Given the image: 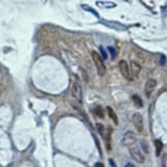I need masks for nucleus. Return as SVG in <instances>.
<instances>
[{"instance_id":"obj_3","label":"nucleus","mask_w":167,"mask_h":167,"mask_svg":"<svg viewBox=\"0 0 167 167\" xmlns=\"http://www.w3.org/2000/svg\"><path fill=\"white\" fill-rule=\"evenodd\" d=\"M136 140H137V137L135 135V133H133L132 131H128L124 134L123 139H122V144L130 147L131 145L136 144Z\"/></svg>"},{"instance_id":"obj_9","label":"nucleus","mask_w":167,"mask_h":167,"mask_svg":"<svg viewBox=\"0 0 167 167\" xmlns=\"http://www.w3.org/2000/svg\"><path fill=\"white\" fill-rule=\"evenodd\" d=\"M140 69H141V67L138 63H136V62H131L130 70H131V74H132V76H133V79L138 76L139 72H140Z\"/></svg>"},{"instance_id":"obj_14","label":"nucleus","mask_w":167,"mask_h":167,"mask_svg":"<svg viewBox=\"0 0 167 167\" xmlns=\"http://www.w3.org/2000/svg\"><path fill=\"white\" fill-rule=\"evenodd\" d=\"M95 112L99 118H101V119L104 117V112H103V109H102L101 106H97L95 108Z\"/></svg>"},{"instance_id":"obj_18","label":"nucleus","mask_w":167,"mask_h":167,"mask_svg":"<svg viewBox=\"0 0 167 167\" xmlns=\"http://www.w3.org/2000/svg\"><path fill=\"white\" fill-rule=\"evenodd\" d=\"M108 50H109V52L112 53V57L115 58V48H112V47H108Z\"/></svg>"},{"instance_id":"obj_8","label":"nucleus","mask_w":167,"mask_h":167,"mask_svg":"<svg viewBox=\"0 0 167 167\" xmlns=\"http://www.w3.org/2000/svg\"><path fill=\"white\" fill-rule=\"evenodd\" d=\"M72 95L77 101L82 100V87L79 83H74L72 86Z\"/></svg>"},{"instance_id":"obj_17","label":"nucleus","mask_w":167,"mask_h":167,"mask_svg":"<svg viewBox=\"0 0 167 167\" xmlns=\"http://www.w3.org/2000/svg\"><path fill=\"white\" fill-rule=\"evenodd\" d=\"M80 71H82V74H83L84 80H85L86 83H88V82H89V76H88L87 72H86L85 69H83V68H80Z\"/></svg>"},{"instance_id":"obj_6","label":"nucleus","mask_w":167,"mask_h":167,"mask_svg":"<svg viewBox=\"0 0 167 167\" xmlns=\"http://www.w3.org/2000/svg\"><path fill=\"white\" fill-rule=\"evenodd\" d=\"M104 25H106L107 27L109 28H112L115 30H118V31H124L127 29V26L123 25L119 22H115V21H102Z\"/></svg>"},{"instance_id":"obj_16","label":"nucleus","mask_w":167,"mask_h":167,"mask_svg":"<svg viewBox=\"0 0 167 167\" xmlns=\"http://www.w3.org/2000/svg\"><path fill=\"white\" fill-rule=\"evenodd\" d=\"M96 128H97V130H98L99 133H100L101 135L104 137V134H103V129H104V127H103V125H101V124H96Z\"/></svg>"},{"instance_id":"obj_5","label":"nucleus","mask_w":167,"mask_h":167,"mask_svg":"<svg viewBox=\"0 0 167 167\" xmlns=\"http://www.w3.org/2000/svg\"><path fill=\"white\" fill-rule=\"evenodd\" d=\"M132 122H133L134 127L137 129L138 132L144 131V118L139 112H135L132 117Z\"/></svg>"},{"instance_id":"obj_4","label":"nucleus","mask_w":167,"mask_h":167,"mask_svg":"<svg viewBox=\"0 0 167 167\" xmlns=\"http://www.w3.org/2000/svg\"><path fill=\"white\" fill-rule=\"evenodd\" d=\"M119 69H120V72L121 74L123 75L127 80H133V76L131 74V70L129 69V66H128V63L126 61H120L119 63Z\"/></svg>"},{"instance_id":"obj_19","label":"nucleus","mask_w":167,"mask_h":167,"mask_svg":"<svg viewBox=\"0 0 167 167\" xmlns=\"http://www.w3.org/2000/svg\"><path fill=\"white\" fill-rule=\"evenodd\" d=\"M109 165L110 167H117V165H115V161L112 160V159H109Z\"/></svg>"},{"instance_id":"obj_1","label":"nucleus","mask_w":167,"mask_h":167,"mask_svg":"<svg viewBox=\"0 0 167 167\" xmlns=\"http://www.w3.org/2000/svg\"><path fill=\"white\" fill-rule=\"evenodd\" d=\"M92 59L97 68L98 74L100 75V76H103L106 72V67H105V64H104L103 59H102L101 56L99 55V53H97L96 51H93L92 52Z\"/></svg>"},{"instance_id":"obj_21","label":"nucleus","mask_w":167,"mask_h":167,"mask_svg":"<svg viewBox=\"0 0 167 167\" xmlns=\"http://www.w3.org/2000/svg\"><path fill=\"white\" fill-rule=\"evenodd\" d=\"M125 167H135V166H134L133 164H131V163H128V164H126Z\"/></svg>"},{"instance_id":"obj_11","label":"nucleus","mask_w":167,"mask_h":167,"mask_svg":"<svg viewBox=\"0 0 167 167\" xmlns=\"http://www.w3.org/2000/svg\"><path fill=\"white\" fill-rule=\"evenodd\" d=\"M96 4L99 5V6H103L106 7V9H112V7H115L117 4L115 2H108V1H96Z\"/></svg>"},{"instance_id":"obj_2","label":"nucleus","mask_w":167,"mask_h":167,"mask_svg":"<svg viewBox=\"0 0 167 167\" xmlns=\"http://www.w3.org/2000/svg\"><path fill=\"white\" fill-rule=\"evenodd\" d=\"M129 151H130V154L132 156V158H133L136 162H138V163H144V155L142 154L141 150L137 147L136 144L131 145V147H129Z\"/></svg>"},{"instance_id":"obj_7","label":"nucleus","mask_w":167,"mask_h":167,"mask_svg":"<svg viewBox=\"0 0 167 167\" xmlns=\"http://www.w3.org/2000/svg\"><path fill=\"white\" fill-rule=\"evenodd\" d=\"M156 85H157V82L156 80L154 79H150L147 80V82L145 83V86H144V93H145V96L149 98L151 96V94L153 93L154 89L156 88Z\"/></svg>"},{"instance_id":"obj_12","label":"nucleus","mask_w":167,"mask_h":167,"mask_svg":"<svg viewBox=\"0 0 167 167\" xmlns=\"http://www.w3.org/2000/svg\"><path fill=\"white\" fill-rule=\"evenodd\" d=\"M155 145H156V155L157 156H160L161 152H162V149H163V144L161 140H159V139H157V140L155 141Z\"/></svg>"},{"instance_id":"obj_20","label":"nucleus","mask_w":167,"mask_h":167,"mask_svg":"<svg viewBox=\"0 0 167 167\" xmlns=\"http://www.w3.org/2000/svg\"><path fill=\"white\" fill-rule=\"evenodd\" d=\"M94 167H104V165L102 163H100V162H98V163H96L95 164V166Z\"/></svg>"},{"instance_id":"obj_10","label":"nucleus","mask_w":167,"mask_h":167,"mask_svg":"<svg viewBox=\"0 0 167 167\" xmlns=\"http://www.w3.org/2000/svg\"><path fill=\"white\" fill-rule=\"evenodd\" d=\"M106 110H107V114H108L110 119L114 121V123L115 124V125H118V124H119V122H118V117H117V115H115V110L112 109L110 106H107L106 107Z\"/></svg>"},{"instance_id":"obj_15","label":"nucleus","mask_w":167,"mask_h":167,"mask_svg":"<svg viewBox=\"0 0 167 167\" xmlns=\"http://www.w3.org/2000/svg\"><path fill=\"white\" fill-rule=\"evenodd\" d=\"M82 7H83V9H86V10H89V12H92V13H93V15H94V16H96V17H97V18H98V17H99L98 12H96V10H94V9H92V7H90V6H87V5H85V4H83V5H82Z\"/></svg>"},{"instance_id":"obj_13","label":"nucleus","mask_w":167,"mask_h":167,"mask_svg":"<svg viewBox=\"0 0 167 167\" xmlns=\"http://www.w3.org/2000/svg\"><path fill=\"white\" fill-rule=\"evenodd\" d=\"M132 99H133L134 104H135L137 107H142V100L140 99V97L137 96V95H134Z\"/></svg>"}]
</instances>
